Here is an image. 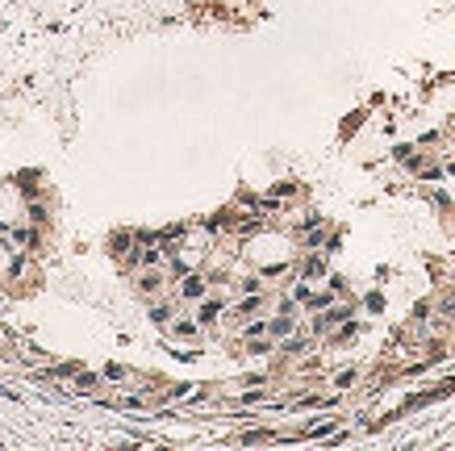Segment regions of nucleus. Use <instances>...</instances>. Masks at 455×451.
Masks as SVG:
<instances>
[{
  "mask_svg": "<svg viewBox=\"0 0 455 451\" xmlns=\"http://www.w3.org/2000/svg\"><path fill=\"white\" fill-rule=\"evenodd\" d=\"M201 293H205V280L201 276H188L184 280V297H201Z\"/></svg>",
  "mask_w": 455,
  "mask_h": 451,
  "instance_id": "obj_1",
  "label": "nucleus"
},
{
  "mask_svg": "<svg viewBox=\"0 0 455 451\" xmlns=\"http://www.w3.org/2000/svg\"><path fill=\"white\" fill-rule=\"evenodd\" d=\"M217 309H221L217 301H213V305H205V309H201V322H213V313H217Z\"/></svg>",
  "mask_w": 455,
  "mask_h": 451,
  "instance_id": "obj_2",
  "label": "nucleus"
}]
</instances>
